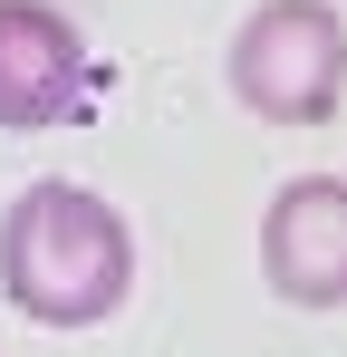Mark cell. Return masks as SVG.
Returning a JSON list of instances; mask_svg holds the SVG:
<instances>
[{
	"mask_svg": "<svg viewBox=\"0 0 347 357\" xmlns=\"http://www.w3.org/2000/svg\"><path fill=\"white\" fill-rule=\"evenodd\" d=\"M125 280H135V241H125L107 193H87V183H29L0 213V290L39 328H97V319H116Z\"/></svg>",
	"mask_w": 347,
	"mask_h": 357,
	"instance_id": "obj_1",
	"label": "cell"
},
{
	"mask_svg": "<svg viewBox=\"0 0 347 357\" xmlns=\"http://www.w3.org/2000/svg\"><path fill=\"white\" fill-rule=\"evenodd\" d=\"M231 97L270 126H328L347 97V29L328 0H261L231 39Z\"/></svg>",
	"mask_w": 347,
	"mask_h": 357,
	"instance_id": "obj_2",
	"label": "cell"
},
{
	"mask_svg": "<svg viewBox=\"0 0 347 357\" xmlns=\"http://www.w3.org/2000/svg\"><path fill=\"white\" fill-rule=\"evenodd\" d=\"M261 271L289 309H338L347 299V183L338 174L280 183V203L261 222Z\"/></svg>",
	"mask_w": 347,
	"mask_h": 357,
	"instance_id": "obj_3",
	"label": "cell"
},
{
	"mask_svg": "<svg viewBox=\"0 0 347 357\" xmlns=\"http://www.w3.org/2000/svg\"><path fill=\"white\" fill-rule=\"evenodd\" d=\"M77 29L39 0H0V126H58L77 107Z\"/></svg>",
	"mask_w": 347,
	"mask_h": 357,
	"instance_id": "obj_4",
	"label": "cell"
}]
</instances>
